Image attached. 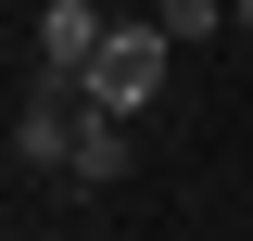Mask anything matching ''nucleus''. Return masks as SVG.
<instances>
[{"mask_svg": "<svg viewBox=\"0 0 253 241\" xmlns=\"http://www.w3.org/2000/svg\"><path fill=\"white\" fill-rule=\"evenodd\" d=\"M165 76H177V38H165V26H114V38H101V63L76 76V89H89L101 115H139Z\"/></svg>", "mask_w": 253, "mask_h": 241, "instance_id": "obj_1", "label": "nucleus"}, {"mask_svg": "<svg viewBox=\"0 0 253 241\" xmlns=\"http://www.w3.org/2000/svg\"><path fill=\"white\" fill-rule=\"evenodd\" d=\"M76 115H89V89H76V76H38V89H26V115H13V152H26L38 178H63V165H76Z\"/></svg>", "mask_w": 253, "mask_h": 241, "instance_id": "obj_2", "label": "nucleus"}, {"mask_svg": "<svg viewBox=\"0 0 253 241\" xmlns=\"http://www.w3.org/2000/svg\"><path fill=\"white\" fill-rule=\"evenodd\" d=\"M101 38H114V13H101V0H51V13H38V63H51V76H89Z\"/></svg>", "mask_w": 253, "mask_h": 241, "instance_id": "obj_3", "label": "nucleus"}, {"mask_svg": "<svg viewBox=\"0 0 253 241\" xmlns=\"http://www.w3.org/2000/svg\"><path fill=\"white\" fill-rule=\"evenodd\" d=\"M63 178H76V190H114V178H126V115H101V102H89V115H76V165H63Z\"/></svg>", "mask_w": 253, "mask_h": 241, "instance_id": "obj_4", "label": "nucleus"}, {"mask_svg": "<svg viewBox=\"0 0 253 241\" xmlns=\"http://www.w3.org/2000/svg\"><path fill=\"white\" fill-rule=\"evenodd\" d=\"M152 26H165V38H177V51H190V38H215V26H228V0H165Z\"/></svg>", "mask_w": 253, "mask_h": 241, "instance_id": "obj_5", "label": "nucleus"}, {"mask_svg": "<svg viewBox=\"0 0 253 241\" xmlns=\"http://www.w3.org/2000/svg\"><path fill=\"white\" fill-rule=\"evenodd\" d=\"M228 26H253V0H228Z\"/></svg>", "mask_w": 253, "mask_h": 241, "instance_id": "obj_6", "label": "nucleus"}]
</instances>
